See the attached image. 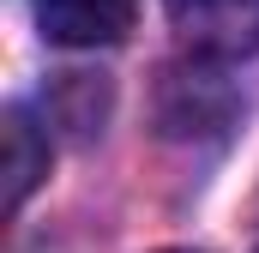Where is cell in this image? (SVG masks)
Listing matches in <instances>:
<instances>
[{"label":"cell","mask_w":259,"mask_h":253,"mask_svg":"<svg viewBox=\"0 0 259 253\" xmlns=\"http://www.w3.org/2000/svg\"><path fill=\"white\" fill-rule=\"evenodd\" d=\"M169 24L211 61H241L259 49V0H169Z\"/></svg>","instance_id":"obj_1"},{"label":"cell","mask_w":259,"mask_h":253,"mask_svg":"<svg viewBox=\"0 0 259 253\" xmlns=\"http://www.w3.org/2000/svg\"><path fill=\"white\" fill-rule=\"evenodd\" d=\"M139 0H36V24L61 49H109L133 30Z\"/></svg>","instance_id":"obj_2"},{"label":"cell","mask_w":259,"mask_h":253,"mask_svg":"<svg viewBox=\"0 0 259 253\" xmlns=\"http://www.w3.org/2000/svg\"><path fill=\"white\" fill-rule=\"evenodd\" d=\"M0 139H6V211H18V205L30 199V187L49 175V139L30 126L24 109H6Z\"/></svg>","instance_id":"obj_3"},{"label":"cell","mask_w":259,"mask_h":253,"mask_svg":"<svg viewBox=\"0 0 259 253\" xmlns=\"http://www.w3.org/2000/svg\"><path fill=\"white\" fill-rule=\"evenodd\" d=\"M169 253H193V247H169Z\"/></svg>","instance_id":"obj_4"}]
</instances>
